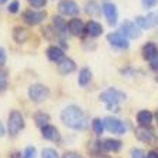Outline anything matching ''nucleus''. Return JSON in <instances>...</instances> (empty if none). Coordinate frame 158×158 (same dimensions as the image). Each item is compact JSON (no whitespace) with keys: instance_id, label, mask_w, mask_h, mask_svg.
Listing matches in <instances>:
<instances>
[{"instance_id":"nucleus-1","label":"nucleus","mask_w":158,"mask_h":158,"mask_svg":"<svg viewBox=\"0 0 158 158\" xmlns=\"http://www.w3.org/2000/svg\"><path fill=\"white\" fill-rule=\"evenodd\" d=\"M63 124L76 131H83L87 128L88 125V118L85 113L81 110L78 106H69L61 111L60 114Z\"/></svg>"},{"instance_id":"nucleus-2","label":"nucleus","mask_w":158,"mask_h":158,"mask_svg":"<svg viewBox=\"0 0 158 158\" xmlns=\"http://www.w3.org/2000/svg\"><path fill=\"white\" fill-rule=\"evenodd\" d=\"M127 96L123 91H120L118 88H107L106 91L100 94V100L107 106L108 110H113L114 113H118V104H121L125 101Z\"/></svg>"},{"instance_id":"nucleus-3","label":"nucleus","mask_w":158,"mask_h":158,"mask_svg":"<svg viewBox=\"0 0 158 158\" xmlns=\"http://www.w3.org/2000/svg\"><path fill=\"white\" fill-rule=\"evenodd\" d=\"M7 128H9V134L13 137H16L19 132L24 128V118H23L22 113L17 110L10 111L9 114V123H7Z\"/></svg>"},{"instance_id":"nucleus-4","label":"nucleus","mask_w":158,"mask_h":158,"mask_svg":"<svg viewBox=\"0 0 158 158\" xmlns=\"http://www.w3.org/2000/svg\"><path fill=\"white\" fill-rule=\"evenodd\" d=\"M104 121V128L107 131H110L111 134H117V135H124L127 132V124L121 120H118L115 117H106Z\"/></svg>"},{"instance_id":"nucleus-5","label":"nucleus","mask_w":158,"mask_h":158,"mask_svg":"<svg viewBox=\"0 0 158 158\" xmlns=\"http://www.w3.org/2000/svg\"><path fill=\"white\" fill-rule=\"evenodd\" d=\"M50 96V90L43 84H33L29 87V98L33 103H41Z\"/></svg>"},{"instance_id":"nucleus-6","label":"nucleus","mask_w":158,"mask_h":158,"mask_svg":"<svg viewBox=\"0 0 158 158\" xmlns=\"http://www.w3.org/2000/svg\"><path fill=\"white\" fill-rule=\"evenodd\" d=\"M57 9L61 16H77L80 13V7L74 0H60Z\"/></svg>"},{"instance_id":"nucleus-7","label":"nucleus","mask_w":158,"mask_h":158,"mask_svg":"<svg viewBox=\"0 0 158 158\" xmlns=\"http://www.w3.org/2000/svg\"><path fill=\"white\" fill-rule=\"evenodd\" d=\"M47 17V13L46 11H41V10H33V9H30V10H26L23 13V20L30 24V26H36L39 23H41L44 19Z\"/></svg>"},{"instance_id":"nucleus-8","label":"nucleus","mask_w":158,"mask_h":158,"mask_svg":"<svg viewBox=\"0 0 158 158\" xmlns=\"http://www.w3.org/2000/svg\"><path fill=\"white\" fill-rule=\"evenodd\" d=\"M120 33L124 37H127V39H138L141 36V31L138 29V26L134 22H131V20H124L123 22L121 27H120Z\"/></svg>"},{"instance_id":"nucleus-9","label":"nucleus","mask_w":158,"mask_h":158,"mask_svg":"<svg viewBox=\"0 0 158 158\" xmlns=\"http://www.w3.org/2000/svg\"><path fill=\"white\" fill-rule=\"evenodd\" d=\"M107 40L108 43L113 46V47H117L120 50H127L130 47V43H128V39L124 37L120 31H113L107 36Z\"/></svg>"},{"instance_id":"nucleus-10","label":"nucleus","mask_w":158,"mask_h":158,"mask_svg":"<svg viewBox=\"0 0 158 158\" xmlns=\"http://www.w3.org/2000/svg\"><path fill=\"white\" fill-rule=\"evenodd\" d=\"M103 9V13L106 16L107 22L110 26H115L118 22V11H117V6L114 3H111V2H106V3L101 6Z\"/></svg>"},{"instance_id":"nucleus-11","label":"nucleus","mask_w":158,"mask_h":158,"mask_svg":"<svg viewBox=\"0 0 158 158\" xmlns=\"http://www.w3.org/2000/svg\"><path fill=\"white\" fill-rule=\"evenodd\" d=\"M134 23L138 26L140 30H148L157 24V16L152 15V13H150L147 16H138V17H135Z\"/></svg>"},{"instance_id":"nucleus-12","label":"nucleus","mask_w":158,"mask_h":158,"mask_svg":"<svg viewBox=\"0 0 158 158\" xmlns=\"http://www.w3.org/2000/svg\"><path fill=\"white\" fill-rule=\"evenodd\" d=\"M134 134L143 143H151L155 138V132L151 130V127H137Z\"/></svg>"},{"instance_id":"nucleus-13","label":"nucleus","mask_w":158,"mask_h":158,"mask_svg":"<svg viewBox=\"0 0 158 158\" xmlns=\"http://www.w3.org/2000/svg\"><path fill=\"white\" fill-rule=\"evenodd\" d=\"M67 27H69V33L71 36H81L85 31V24L83 23L81 19H77V17L71 19L69 22V24H67Z\"/></svg>"},{"instance_id":"nucleus-14","label":"nucleus","mask_w":158,"mask_h":158,"mask_svg":"<svg viewBox=\"0 0 158 158\" xmlns=\"http://www.w3.org/2000/svg\"><path fill=\"white\" fill-rule=\"evenodd\" d=\"M141 54H143V59L144 60H152L155 57V56L158 54V47L157 44L154 43V41H147V43L143 46V48H141Z\"/></svg>"},{"instance_id":"nucleus-15","label":"nucleus","mask_w":158,"mask_h":158,"mask_svg":"<svg viewBox=\"0 0 158 158\" xmlns=\"http://www.w3.org/2000/svg\"><path fill=\"white\" fill-rule=\"evenodd\" d=\"M154 120V115L150 110H140L137 113V123L138 127H151Z\"/></svg>"},{"instance_id":"nucleus-16","label":"nucleus","mask_w":158,"mask_h":158,"mask_svg":"<svg viewBox=\"0 0 158 158\" xmlns=\"http://www.w3.org/2000/svg\"><path fill=\"white\" fill-rule=\"evenodd\" d=\"M41 135H43L44 140H48V141H60V132L59 130L56 128L54 125H46L41 128Z\"/></svg>"},{"instance_id":"nucleus-17","label":"nucleus","mask_w":158,"mask_h":158,"mask_svg":"<svg viewBox=\"0 0 158 158\" xmlns=\"http://www.w3.org/2000/svg\"><path fill=\"white\" fill-rule=\"evenodd\" d=\"M47 57L50 61H54V63H61L63 60L66 59V56H64V52H63L60 47H57V46H50V47L47 48Z\"/></svg>"},{"instance_id":"nucleus-18","label":"nucleus","mask_w":158,"mask_h":158,"mask_svg":"<svg viewBox=\"0 0 158 158\" xmlns=\"http://www.w3.org/2000/svg\"><path fill=\"white\" fill-rule=\"evenodd\" d=\"M103 31H104L103 26H101L98 22H96V20H90V22L85 24V33H87L88 36L98 37L103 34Z\"/></svg>"},{"instance_id":"nucleus-19","label":"nucleus","mask_w":158,"mask_h":158,"mask_svg":"<svg viewBox=\"0 0 158 158\" xmlns=\"http://www.w3.org/2000/svg\"><path fill=\"white\" fill-rule=\"evenodd\" d=\"M101 147L104 151H113V152H117V151L121 150L123 143L117 138H106V140L101 141Z\"/></svg>"},{"instance_id":"nucleus-20","label":"nucleus","mask_w":158,"mask_h":158,"mask_svg":"<svg viewBox=\"0 0 158 158\" xmlns=\"http://www.w3.org/2000/svg\"><path fill=\"white\" fill-rule=\"evenodd\" d=\"M57 70H59V73L63 74V76L71 74L74 70H76V63H74L71 59H64L61 63H59Z\"/></svg>"},{"instance_id":"nucleus-21","label":"nucleus","mask_w":158,"mask_h":158,"mask_svg":"<svg viewBox=\"0 0 158 158\" xmlns=\"http://www.w3.org/2000/svg\"><path fill=\"white\" fill-rule=\"evenodd\" d=\"M67 24H69V23H67L61 16H54V17H53V27H54L56 33L59 34V36H63V34L67 33V30H69Z\"/></svg>"},{"instance_id":"nucleus-22","label":"nucleus","mask_w":158,"mask_h":158,"mask_svg":"<svg viewBox=\"0 0 158 158\" xmlns=\"http://www.w3.org/2000/svg\"><path fill=\"white\" fill-rule=\"evenodd\" d=\"M91 77H93V74H91V71H90V69H87V67L81 69L80 73H78V84H80L81 87H85V85L91 81Z\"/></svg>"},{"instance_id":"nucleus-23","label":"nucleus","mask_w":158,"mask_h":158,"mask_svg":"<svg viewBox=\"0 0 158 158\" xmlns=\"http://www.w3.org/2000/svg\"><path fill=\"white\" fill-rule=\"evenodd\" d=\"M13 39H15L17 43H26L27 39H29V31L23 27H16L15 31H13Z\"/></svg>"},{"instance_id":"nucleus-24","label":"nucleus","mask_w":158,"mask_h":158,"mask_svg":"<svg viewBox=\"0 0 158 158\" xmlns=\"http://www.w3.org/2000/svg\"><path fill=\"white\" fill-rule=\"evenodd\" d=\"M34 121H36L37 127L43 128V127L48 125V123H50V115L46 114V113H43V111H39V113L34 114Z\"/></svg>"},{"instance_id":"nucleus-25","label":"nucleus","mask_w":158,"mask_h":158,"mask_svg":"<svg viewBox=\"0 0 158 158\" xmlns=\"http://www.w3.org/2000/svg\"><path fill=\"white\" fill-rule=\"evenodd\" d=\"M91 128L96 135H101L104 132V121H101L100 118H94L91 123Z\"/></svg>"},{"instance_id":"nucleus-26","label":"nucleus","mask_w":158,"mask_h":158,"mask_svg":"<svg viewBox=\"0 0 158 158\" xmlns=\"http://www.w3.org/2000/svg\"><path fill=\"white\" fill-rule=\"evenodd\" d=\"M85 11L91 16H97V15H100V6L97 3H94V2H90L85 6Z\"/></svg>"},{"instance_id":"nucleus-27","label":"nucleus","mask_w":158,"mask_h":158,"mask_svg":"<svg viewBox=\"0 0 158 158\" xmlns=\"http://www.w3.org/2000/svg\"><path fill=\"white\" fill-rule=\"evenodd\" d=\"M41 158H60L57 151L53 150V148H44L41 151Z\"/></svg>"},{"instance_id":"nucleus-28","label":"nucleus","mask_w":158,"mask_h":158,"mask_svg":"<svg viewBox=\"0 0 158 158\" xmlns=\"http://www.w3.org/2000/svg\"><path fill=\"white\" fill-rule=\"evenodd\" d=\"M7 88V73L0 69V91H4Z\"/></svg>"},{"instance_id":"nucleus-29","label":"nucleus","mask_w":158,"mask_h":158,"mask_svg":"<svg viewBox=\"0 0 158 158\" xmlns=\"http://www.w3.org/2000/svg\"><path fill=\"white\" fill-rule=\"evenodd\" d=\"M130 158H145V152L141 148H132L130 151Z\"/></svg>"},{"instance_id":"nucleus-30","label":"nucleus","mask_w":158,"mask_h":158,"mask_svg":"<svg viewBox=\"0 0 158 158\" xmlns=\"http://www.w3.org/2000/svg\"><path fill=\"white\" fill-rule=\"evenodd\" d=\"M19 9H20V2H19V0H13V2L9 4L7 10H9V13L15 15V13H17L19 11Z\"/></svg>"},{"instance_id":"nucleus-31","label":"nucleus","mask_w":158,"mask_h":158,"mask_svg":"<svg viewBox=\"0 0 158 158\" xmlns=\"http://www.w3.org/2000/svg\"><path fill=\"white\" fill-rule=\"evenodd\" d=\"M43 34L47 37V39H53L57 33H56V30H53L52 26H47V27H44L43 29Z\"/></svg>"},{"instance_id":"nucleus-32","label":"nucleus","mask_w":158,"mask_h":158,"mask_svg":"<svg viewBox=\"0 0 158 158\" xmlns=\"http://www.w3.org/2000/svg\"><path fill=\"white\" fill-rule=\"evenodd\" d=\"M23 158H36V148L34 147H27L24 151V157Z\"/></svg>"},{"instance_id":"nucleus-33","label":"nucleus","mask_w":158,"mask_h":158,"mask_svg":"<svg viewBox=\"0 0 158 158\" xmlns=\"http://www.w3.org/2000/svg\"><path fill=\"white\" fill-rule=\"evenodd\" d=\"M30 4L36 9H40V7H44L46 3H47V0H29Z\"/></svg>"},{"instance_id":"nucleus-34","label":"nucleus","mask_w":158,"mask_h":158,"mask_svg":"<svg viewBox=\"0 0 158 158\" xmlns=\"http://www.w3.org/2000/svg\"><path fill=\"white\" fill-rule=\"evenodd\" d=\"M141 2H143V6L145 9L154 7V6H157V3H158V0H141Z\"/></svg>"},{"instance_id":"nucleus-35","label":"nucleus","mask_w":158,"mask_h":158,"mask_svg":"<svg viewBox=\"0 0 158 158\" xmlns=\"http://www.w3.org/2000/svg\"><path fill=\"white\" fill-rule=\"evenodd\" d=\"M150 67H151V70L152 71L158 73V54L155 56L152 60H150Z\"/></svg>"},{"instance_id":"nucleus-36","label":"nucleus","mask_w":158,"mask_h":158,"mask_svg":"<svg viewBox=\"0 0 158 158\" xmlns=\"http://www.w3.org/2000/svg\"><path fill=\"white\" fill-rule=\"evenodd\" d=\"M63 158H84L83 155H80L78 152H74V151H69L63 155Z\"/></svg>"},{"instance_id":"nucleus-37","label":"nucleus","mask_w":158,"mask_h":158,"mask_svg":"<svg viewBox=\"0 0 158 158\" xmlns=\"http://www.w3.org/2000/svg\"><path fill=\"white\" fill-rule=\"evenodd\" d=\"M4 63H6V52L4 48L0 47V66H3Z\"/></svg>"},{"instance_id":"nucleus-38","label":"nucleus","mask_w":158,"mask_h":158,"mask_svg":"<svg viewBox=\"0 0 158 158\" xmlns=\"http://www.w3.org/2000/svg\"><path fill=\"white\" fill-rule=\"evenodd\" d=\"M145 158H158V151L157 150H151L147 152Z\"/></svg>"},{"instance_id":"nucleus-39","label":"nucleus","mask_w":158,"mask_h":158,"mask_svg":"<svg viewBox=\"0 0 158 158\" xmlns=\"http://www.w3.org/2000/svg\"><path fill=\"white\" fill-rule=\"evenodd\" d=\"M4 135V125L0 123V137H3Z\"/></svg>"},{"instance_id":"nucleus-40","label":"nucleus","mask_w":158,"mask_h":158,"mask_svg":"<svg viewBox=\"0 0 158 158\" xmlns=\"http://www.w3.org/2000/svg\"><path fill=\"white\" fill-rule=\"evenodd\" d=\"M94 158H113V157H107V155H101V154H97V155H94Z\"/></svg>"},{"instance_id":"nucleus-41","label":"nucleus","mask_w":158,"mask_h":158,"mask_svg":"<svg viewBox=\"0 0 158 158\" xmlns=\"http://www.w3.org/2000/svg\"><path fill=\"white\" fill-rule=\"evenodd\" d=\"M11 158H20V154H19V152H15V154L11 155Z\"/></svg>"},{"instance_id":"nucleus-42","label":"nucleus","mask_w":158,"mask_h":158,"mask_svg":"<svg viewBox=\"0 0 158 158\" xmlns=\"http://www.w3.org/2000/svg\"><path fill=\"white\" fill-rule=\"evenodd\" d=\"M6 2H7V0H0V4H4Z\"/></svg>"},{"instance_id":"nucleus-43","label":"nucleus","mask_w":158,"mask_h":158,"mask_svg":"<svg viewBox=\"0 0 158 158\" xmlns=\"http://www.w3.org/2000/svg\"><path fill=\"white\" fill-rule=\"evenodd\" d=\"M155 81H157V83H158V74H157V78H155Z\"/></svg>"},{"instance_id":"nucleus-44","label":"nucleus","mask_w":158,"mask_h":158,"mask_svg":"<svg viewBox=\"0 0 158 158\" xmlns=\"http://www.w3.org/2000/svg\"><path fill=\"white\" fill-rule=\"evenodd\" d=\"M155 117H157V121H158V113H157V115H155Z\"/></svg>"},{"instance_id":"nucleus-45","label":"nucleus","mask_w":158,"mask_h":158,"mask_svg":"<svg viewBox=\"0 0 158 158\" xmlns=\"http://www.w3.org/2000/svg\"><path fill=\"white\" fill-rule=\"evenodd\" d=\"M157 24H158V15H157Z\"/></svg>"}]
</instances>
